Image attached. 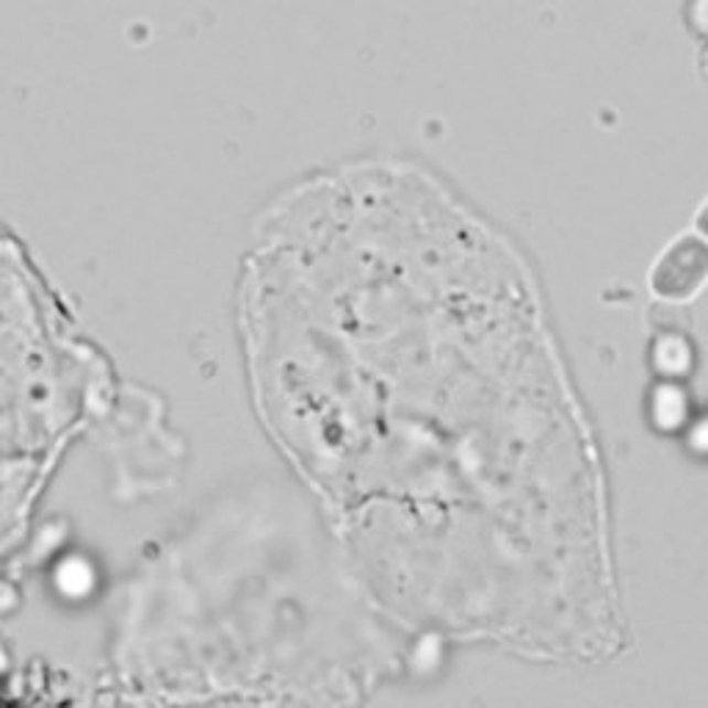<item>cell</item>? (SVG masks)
<instances>
[{
	"label": "cell",
	"instance_id": "1",
	"mask_svg": "<svg viewBox=\"0 0 708 708\" xmlns=\"http://www.w3.org/2000/svg\"><path fill=\"white\" fill-rule=\"evenodd\" d=\"M366 612L335 528L293 506L222 512L147 568L119 642L144 700H354Z\"/></svg>",
	"mask_w": 708,
	"mask_h": 708
},
{
	"label": "cell",
	"instance_id": "2",
	"mask_svg": "<svg viewBox=\"0 0 708 708\" xmlns=\"http://www.w3.org/2000/svg\"><path fill=\"white\" fill-rule=\"evenodd\" d=\"M708 277V242L686 236L675 242L653 269V288L664 299H686Z\"/></svg>",
	"mask_w": 708,
	"mask_h": 708
},
{
	"label": "cell",
	"instance_id": "3",
	"mask_svg": "<svg viewBox=\"0 0 708 708\" xmlns=\"http://www.w3.org/2000/svg\"><path fill=\"white\" fill-rule=\"evenodd\" d=\"M651 363L656 368V374L662 379H684L691 374V366H695V348L686 341L680 332L667 330L664 335H658L653 341L651 348Z\"/></svg>",
	"mask_w": 708,
	"mask_h": 708
},
{
	"label": "cell",
	"instance_id": "4",
	"mask_svg": "<svg viewBox=\"0 0 708 708\" xmlns=\"http://www.w3.org/2000/svg\"><path fill=\"white\" fill-rule=\"evenodd\" d=\"M651 421L658 432H678L689 421V396L675 379H664L653 388Z\"/></svg>",
	"mask_w": 708,
	"mask_h": 708
},
{
	"label": "cell",
	"instance_id": "5",
	"mask_svg": "<svg viewBox=\"0 0 708 708\" xmlns=\"http://www.w3.org/2000/svg\"><path fill=\"white\" fill-rule=\"evenodd\" d=\"M691 446L700 451H708V418H702L695 427V432H691Z\"/></svg>",
	"mask_w": 708,
	"mask_h": 708
},
{
	"label": "cell",
	"instance_id": "6",
	"mask_svg": "<svg viewBox=\"0 0 708 708\" xmlns=\"http://www.w3.org/2000/svg\"><path fill=\"white\" fill-rule=\"evenodd\" d=\"M697 230L708 238V205L700 211V216H697Z\"/></svg>",
	"mask_w": 708,
	"mask_h": 708
}]
</instances>
